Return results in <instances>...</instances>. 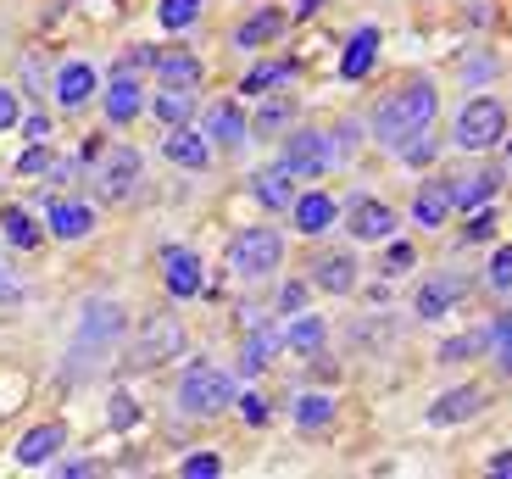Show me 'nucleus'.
<instances>
[{
	"mask_svg": "<svg viewBox=\"0 0 512 479\" xmlns=\"http://www.w3.org/2000/svg\"><path fill=\"white\" fill-rule=\"evenodd\" d=\"M95 229V212L84 201H51V234L56 240H84Z\"/></svg>",
	"mask_w": 512,
	"mask_h": 479,
	"instance_id": "23",
	"label": "nucleus"
},
{
	"mask_svg": "<svg viewBox=\"0 0 512 479\" xmlns=\"http://www.w3.org/2000/svg\"><path fill=\"white\" fill-rule=\"evenodd\" d=\"M162 279H167V296H201V257L184 246H167L162 251Z\"/></svg>",
	"mask_w": 512,
	"mask_h": 479,
	"instance_id": "12",
	"label": "nucleus"
},
{
	"mask_svg": "<svg viewBox=\"0 0 512 479\" xmlns=\"http://www.w3.org/2000/svg\"><path fill=\"white\" fill-rule=\"evenodd\" d=\"M446 212H451V184L429 179L418 190V201H412V218H418L423 229H440V223H446Z\"/></svg>",
	"mask_w": 512,
	"mask_h": 479,
	"instance_id": "26",
	"label": "nucleus"
},
{
	"mask_svg": "<svg viewBox=\"0 0 512 479\" xmlns=\"http://www.w3.org/2000/svg\"><path fill=\"white\" fill-rule=\"evenodd\" d=\"M490 340H496V346H501V368H507V374H512V312H507V318H496V324H490Z\"/></svg>",
	"mask_w": 512,
	"mask_h": 479,
	"instance_id": "43",
	"label": "nucleus"
},
{
	"mask_svg": "<svg viewBox=\"0 0 512 479\" xmlns=\"http://www.w3.org/2000/svg\"><path fill=\"white\" fill-rule=\"evenodd\" d=\"M323 335H329V324H323L318 312H295L290 329H284V346L301 351V357H312V351H323Z\"/></svg>",
	"mask_w": 512,
	"mask_h": 479,
	"instance_id": "27",
	"label": "nucleus"
},
{
	"mask_svg": "<svg viewBox=\"0 0 512 479\" xmlns=\"http://www.w3.org/2000/svg\"><path fill=\"white\" fill-rule=\"evenodd\" d=\"M284 262V240L273 229H240L229 246V268L240 273V279H268V273H279Z\"/></svg>",
	"mask_w": 512,
	"mask_h": 479,
	"instance_id": "5",
	"label": "nucleus"
},
{
	"mask_svg": "<svg viewBox=\"0 0 512 479\" xmlns=\"http://www.w3.org/2000/svg\"><path fill=\"white\" fill-rule=\"evenodd\" d=\"M156 17H162L167 34H184V28L201 17V0H162V6H156Z\"/></svg>",
	"mask_w": 512,
	"mask_h": 479,
	"instance_id": "31",
	"label": "nucleus"
},
{
	"mask_svg": "<svg viewBox=\"0 0 512 479\" xmlns=\"http://www.w3.org/2000/svg\"><path fill=\"white\" fill-rule=\"evenodd\" d=\"M45 162H51V151H45V145H34V151H28L23 162H17V173H39Z\"/></svg>",
	"mask_w": 512,
	"mask_h": 479,
	"instance_id": "45",
	"label": "nucleus"
},
{
	"mask_svg": "<svg viewBox=\"0 0 512 479\" xmlns=\"http://www.w3.org/2000/svg\"><path fill=\"white\" fill-rule=\"evenodd\" d=\"M151 112L162 117L167 129H173V123H190V117H195V95L190 90H167V84H162V95L151 101Z\"/></svg>",
	"mask_w": 512,
	"mask_h": 479,
	"instance_id": "28",
	"label": "nucleus"
},
{
	"mask_svg": "<svg viewBox=\"0 0 512 479\" xmlns=\"http://www.w3.org/2000/svg\"><path fill=\"white\" fill-rule=\"evenodd\" d=\"M384 268H390V273L412 268V246H390V257H384Z\"/></svg>",
	"mask_w": 512,
	"mask_h": 479,
	"instance_id": "46",
	"label": "nucleus"
},
{
	"mask_svg": "<svg viewBox=\"0 0 512 479\" xmlns=\"http://www.w3.org/2000/svg\"><path fill=\"white\" fill-rule=\"evenodd\" d=\"M151 56H156V51H145V45H134V51H123V56H117V67H112V78H134L145 62H151Z\"/></svg>",
	"mask_w": 512,
	"mask_h": 479,
	"instance_id": "42",
	"label": "nucleus"
},
{
	"mask_svg": "<svg viewBox=\"0 0 512 479\" xmlns=\"http://www.w3.org/2000/svg\"><path fill=\"white\" fill-rule=\"evenodd\" d=\"M485 285L496 290V296H507V290H512V246H501L496 257H490V268H485Z\"/></svg>",
	"mask_w": 512,
	"mask_h": 479,
	"instance_id": "37",
	"label": "nucleus"
},
{
	"mask_svg": "<svg viewBox=\"0 0 512 479\" xmlns=\"http://www.w3.org/2000/svg\"><path fill=\"white\" fill-rule=\"evenodd\" d=\"M151 67L167 90H195L201 84V56H190V51H156Z\"/></svg>",
	"mask_w": 512,
	"mask_h": 479,
	"instance_id": "18",
	"label": "nucleus"
},
{
	"mask_svg": "<svg viewBox=\"0 0 512 479\" xmlns=\"http://www.w3.org/2000/svg\"><path fill=\"white\" fill-rule=\"evenodd\" d=\"M295 62H268V67H256V73H245L240 95H256V90H268V84H279V78H290Z\"/></svg>",
	"mask_w": 512,
	"mask_h": 479,
	"instance_id": "35",
	"label": "nucleus"
},
{
	"mask_svg": "<svg viewBox=\"0 0 512 479\" xmlns=\"http://www.w3.org/2000/svg\"><path fill=\"white\" fill-rule=\"evenodd\" d=\"M95 90H101V78H95L90 62H62V73H56V101L84 106V101H95Z\"/></svg>",
	"mask_w": 512,
	"mask_h": 479,
	"instance_id": "19",
	"label": "nucleus"
},
{
	"mask_svg": "<svg viewBox=\"0 0 512 479\" xmlns=\"http://www.w3.org/2000/svg\"><path fill=\"white\" fill-rule=\"evenodd\" d=\"M134 418H140L134 396H128V390H117V396H112V429H134Z\"/></svg>",
	"mask_w": 512,
	"mask_h": 479,
	"instance_id": "41",
	"label": "nucleus"
},
{
	"mask_svg": "<svg viewBox=\"0 0 512 479\" xmlns=\"http://www.w3.org/2000/svg\"><path fill=\"white\" fill-rule=\"evenodd\" d=\"M329 418H334L329 396H301V402H295V424H301V429H323Z\"/></svg>",
	"mask_w": 512,
	"mask_h": 479,
	"instance_id": "32",
	"label": "nucleus"
},
{
	"mask_svg": "<svg viewBox=\"0 0 512 479\" xmlns=\"http://www.w3.org/2000/svg\"><path fill=\"white\" fill-rule=\"evenodd\" d=\"M507 156H512V140H507Z\"/></svg>",
	"mask_w": 512,
	"mask_h": 479,
	"instance_id": "49",
	"label": "nucleus"
},
{
	"mask_svg": "<svg viewBox=\"0 0 512 479\" xmlns=\"http://www.w3.org/2000/svg\"><path fill=\"white\" fill-rule=\"evenodd\" d=\"M229 402H234V379L223 374V368H212L206 357L184 368V379H179V413H190V418H218Z\"/></svg>",
	"mask_w": 512,
	"mask_h": 479,
	"instance_id": "2",
	"label": "nucleus"
},
{
	"mask_svg": "<svg viewBox=\"0 0 512 479\" xmlns=\"http://www.w3.org/2000/svg\"><path fill=\"white\" fill-rule=\"evenodd\" d=\"M62 446H67V429L62 424H34L23 441H17V463H23V468H45Z\"/></svg>",
	"mask_w": 512,
	"mask_h": 479,
	"instance_id": "14",
	"label": "nucleus"
},
{
	"mask_svg": "<svg viewBox=\"0 0 512 479\" xmlns=\"http://www.w3.org/2000/svg\"><path fill=\"white\" fill-rule=\"evenodd\" d=\"M0 229H6V240H12L17 251H34V246H39V229H34V218H28L23 207H6V212H0Z\"/></svg>",
	"mask_w": 512,
	"mask_h": 479,
	"instance_id": "30",
	"label": "nucleus"
},
{
	"mask_svg": "<svg viewBox=\"0 0 512 479\" xmlns=\"http://www.w3.org/2000/svg\"><path fill=\"white\" fill-rule=\"evenodd\" d=\"M379 62V28H357L351 34V45H346V56H340V78H368V67Z\"/></svg>",
	"mask_w": 512,
	"mask_h": 479,
	"instance_id": "22",
	"label": "nucleus"
},
{
	"mask_svg": "<svg viewBox=\"0 0 512 479\" xmlns=\"http://www.w3.org/2000/svg\"><path fill=\"white\" fill-rule=\"evenodd\" d=\"M179 474H184V479H218V474H223V457H218V452H190V457L179 463Z\"/></svg>",
	"mask_w": 512,
	"mask_h": 479,
	"instance_id": "36",
	"label": "nucleus"
},
{
	"mask_svg": "<svg viewBox=\"0 0 512 479\" xmlns=\"http://www.w3.org/2000/svg\"><path fill=\"white\" fill-rule=\"evenodd\" d=\"M251 195L262 201V207L284 212V207L295 201V173L284 168V162H273V168H256V173H251Z\"/></svg>",
	"mask_w": 512,
	"mask_h": 479,
	"instance_id": "15",
	"label": "nucleus"
},
{
	"mask_svg": "<svg viewBox=\"0 0 512 479\" xmlns=\"http://www.w3.org/2000/svg\"><path fill=\"white\" fill-rule=\"evenodd\" d=\"M162 151H167V162H179V168H190V173L212 168V140H206L201 129H190V123H173L167 140H162Z\"/></svg>",
	"mask_w": 512,
	"mask_h": 479,
	"instance_id": "10",
	"label": "nucleus"
},
{
	"mask_svg": "<svg viewBox=\"0 0 512 479\" xmlns=\"http://www.w3.org/2000/svg\"><path fill=\"white\" fill-rule=\"evenodd\" d=\"M279 162L295 173V179H323V173L334 168V140L323 129H295L290 140H284Z\"/></svg>",
	"mask_w": 512,
	"mask_h": 479,
	"instance_id": "7",
	"label": "nucleus"
},
{
	"mask_svg": "<svg viewBox=\"0 0 512 479\" xmlns=\"http://www.w3.org/2000/svg\"><path fill=\"white\" fill-rule=\"evenodd\" d=\"M490 229H496V212H479V218L468 223V234H462V240H490Z\"/></svg>",
	"mask_w": 512,
	"mask_h": 479,
	"instance_id": "44",
	"label": "nucleus"
},
{
	"mask_svg": "<svg viewBox=\"0 0 512 479\" xmlns=\"http://www.w3.org/2000/svg\"><path fill=\"white\" fill-rule=\"evenodd\" d=\"M462 296H468V279H462V273H435V279H423V285H418L412 312H418L423 324H435V318H446Z\"/></svg>",
	"mask_w": 512,
	"mask_h": 479,
	"instance_id": "9",
	"label": "nucleus"
},
{
	"mask_svg": "<svg viewBox=\"0 0 512 479\" xmlns=\"http://www.w3.org/2000/svg\"><path fill=\"white\" fill-rule=\"evenodd\" d=\"M429 117H435V84H429V78H412V84H401V90H390L379 101L373 134L396 145V140H407V134L429 129Z\"/></svg>",
	"mask_w": 512,
	"mask_h": 479,
	"instance_id": "1",
	"label": "nucleus"
},
{
	"mask_svg": "<svg viewBox=\"0 0 512 479\" xmlns=\"http://www.w3.org/2000/svg\"><path fill=\"white\" fill-rule=\"evenodd\" d=\"M240 418H245V424H268V418H273L268 396H256V390H245V396H240Z\"/></svg>",
	"mask_w": 512,
	"mask_h": 479,
	"instance_id": "40",
	"label": "nucleus"
},
{
	"mask_svg": "<svg viewBox=\"0 0 512 479\" xmlns=\"http://www.w3.org/2000/svg\"><path fill=\"white\" fill-rule=\"evenodd\" d=\"M290 212H295V229H301V234H329V229H334V218H340V207H334V195H329V190L295 195Z\"/></svg>",
	"mask_w": 512,
	"mask_h": 479,
	"instance_id": "13",
	"label": "nucleus"
},
{
	"mask_svg": "<svg viewBox=\"0 0 512 479\" xmlns=\"http://www.w3.org/2000/svg\"><path fill=\"white\" fill-rule=\"evenodd\" d=\"M279 346H284V329H256L251 346H245V357H240V374H262L268 351H279Z\"/></svg>",
	"mask_w": 512,
	"mask_h": 479,
	"instance_id": "29",
	"label": "nucleus"
},
{
	"mask_svg": "<svg viewBox=\"0 0 512 479\" xmlns=\"http://www.w3.org/2000/svg\"><path fill=\"white\" fill-rule=\"evenodd\" d=\"M479 407H485V385H457V390H446V396H435L429 418H435V424H468Z\"/></svg>",
	"mask_w": 512,
	"mask_h": 479,
	"instance_id": "17",
	"label": "nucleus"
},
{
	"mask_svg": "<svg viewBox=\"0 0 512 479\" xmlns=\"http://www.w3.org/2000/svg\"><path fill=\"white\" fill-rule=\"evenodd\" d=\"M301 296H307L301 285H284V290H279V307H284V312H295V307H301Z\"/></svg>",
	"mask_w": 512,
	"mask_h": 479,
	"instance_id": "48",
	"label": "nucleus"
},
{
	"mask_svg": "<svg viewBox=\"0 0 512 479\" xmlns=\"http://www.w3.org/2000/svg\"><path fill=\"white\" fill-rule=\"evenodd\" d=\"M490 346V335H462V340H446L440 346V363H468L474 351H485Z\"/></svg>",
	"mask_w": 512,
	"mask_h": 479,
	"instance_id": "38",
	"label": "nucleus"
},
{
	"mask_svg": "<svg viewBox=\"0 0 512 479\" xmlns=\"http://www.w3.org/2000/svg\"><path fill=\"white\" fill-rule=\"evenodd\" d=\"M290 117H295V101H268L262 112H256V134H262V140H273Z\"/></svg>",
	"mask_w": 512,
	"mask_h": 479,
	"instance_id": "33",
	"label": "nucleus"
},
{
	"mask_svg": "<svg viewBox=\"0 0 512 479\" xmlns=\"http://www.w3.org/2000/svg\"><path fill=\"white\" fill-rule=\"evenodd\" d=\"M179 351H184V329L173 324V318H145L140 340L128 351V368H162L167 357H179Z\"/></svg>",
	"mask_w": 512,
	"mask_h": 479,
	"instance_id": "8",
	"label": "nucleus"
},
{
	"mask_svg": "<svg viewBox=\"0 0 512 479\" xmlns=\"http://www.w3.org/2000/svg\"><path fill=\"white\" fill-rule=\"evenodd\" d=\"M140 112H145V90L134 78H112V84H106V117H112V123H134Z\"/></svg>",
	"mask_w": 512,
	"mask_h": 479,
	"instance_id": "24",
	"label": "nucleus"
},
{
	"mask_svg": "<svg viewBox=\"0 0 512 479\" xmlns=\"http://www.w3.org/2000/svg\"><path fill=\"white\" fill-rule=\"evenodd\" d=\"M17 123H23V101H17L12 84H0V134L17 129Z\"/></svg>",
	"mask_w": 512,
	"mask_h": 479,
	"instance_id": "39",
	"label": "nucleus"
},
{
	"mask_svg": "<svg viewBox=\"0 0 512 479\" xmlns=\"http://www.w3.org/2000/svg\"><path fill=\"white\" fill-rule=\"evenodd\" d=\"M123 329H128V312L117 307V301H84V312H78L73 357H78V363H90V357L112 351L117 340H123Z\"/></svg>",
	"mask_w": 512,
	"mask_h": 479,
	"instance_id": "3",
	"label": "nucleus"
},
{
	"mask_svg": "<svg viewBox=\"0 0 512 479\" xmlns=\"http://www.w3.org/2000/svg\"><path fill=\"white\" fill-rule=\"evenodd\" d=\"M396 156L407 168H423V162H435V140L418 129V134H407V140H396Z\"/></svg>",
	"mask_w": 512,
	"mask_h": 479,
	"instance_id": "34",
	"label": "nucleus"
},
{
	"mask_svg": "<svg viewBox=\"0 0 512 479\" xmlns=\"http://www.w3.org/2000/svg\"><path fill=\"white\" fill-rule=\"evenodd\" d=\"M351 234H357L362 246H379V240L396 234V212L384 207V201H357L351 207Z\"/></svg>",
	"mask_w": 512,
	"mask_h": 479,
	"instance_id": "16",
	"label": "nucleus"
},
{
	"mask_svg": "<svg viewBox=\"0 0 512 479\" xmlns=\"http://www.w3.org/2000/svg\"><path fill=\"white\" fill-rule=\"evenodd\" d=\"M279 28H284V12H279V6H256V12L245 17L240 28H234V45H240V51H256V45L279 39Z\"/></svg>",
	"mask_w": 512,
	"mask_h": 479,
	"instance_id": "21",
	"label": "nucleus"
},
{
	"mask_svg": "<svg viewBox=\"0 0 512 479\" xmlns=\"http://www.w3.org/2000/svg\"><path fill=\"white\" fill-rule=\"evenodd\" d=\"M140 151L134 145H106L101 156H95V190H101V201H128V195L140 190Z\"/></svg>",
	"mask_w": 512,
	"mask_h": 479,
	"instance_id": "6",
	"label": "nucleus"
},
{
	"mask_svg": "<svg viewBox=\"0 0 512 479\" xmlns=\"http://www.w3.org/2000/svg\"><path fill=\"white\" fill-rule=\"evenodd\" d=\"M490 474H496V479H512V446H507V452L490 457Z\"/></svg>",
	"mask_w": 512,
	"mask_h": 479,
	"instance_id": "47",
	"label": "nucleus"
},
{
	"mask_svg": "<svg viewBox=\"0 0 512 479\" xmlns=\"http://www.w3.org/2000/svg\"><path fill=\"white\" fill-rule=\"evenodd\" d=\"M245 134H251V123H245L240 101H218V106H212V117H206V140H212V145H234V151H240Z\"/></svg>",
	"mask_w": 512,
	"mask_h": 479,
	"instance_id": "20",
	"label": "nucleus"
},
{
	"mask_svg": "<svg viewBox=\"0 0 512 479\" xmlns=\"http://www.w3.org/2000/svg\"><path fill=\"white\" fill-rule=\"evenodd\" d=\"M501 134H507V106H501L496 95H474V101L457 112V145L462 151H490V145H501Z\"/></svg>",
	"mask_w": 512,
	"mask_h": 479,
	"instance_id": "4",
	"label": "nucleus"
},
{
	"mask_svg": "<svg viewBox=\"0 0 512 479\" xmlns=\"http://www.w3.org/2000/svg\"><path fill=\"white\" fill-rule=\"evenodd\" d=\"M501 190V173L496 168H485V173H468V179H457L451 184V207L457 212H468V207H485L490 195Z\"/></svg>",
	"mask_w": 512,
	"mask_h": 479,
	"instance_id": "25",
	"label": "nucleus"
},
{
	"mask_svg": "<svg viewBox=\"0 0 512 479\" xmlns=\"http://www.w3.org/2000/svg\"><path fill=\"white\" fill-rule=\"evenodd\" d=\"M357 257L351 251H323L318 262H312V285L318 290H329V296H351L357 290Z\"/></svg>",
	"mask_w": 512,
	"mask_h": 479,
	"instance_id": "11",
	"label": "nucleus"
}]
</instances>
